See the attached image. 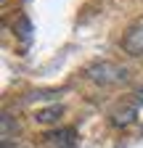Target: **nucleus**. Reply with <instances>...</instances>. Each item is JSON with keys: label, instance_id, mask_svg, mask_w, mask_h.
Wrapping results in <instances>:
<instances>
[{"label": "nucleus", "instance_id": "1", "mask_svg": "<svg viewBox=\"0 0 143 148\" xmlns=\"http://www.w3.org/2000/svg\"><path fill=\"white\" fill-rule=\"evenodd\" d=\"M85 77L90 79L93 85H101V87H114V85H124L130 79V71L114 64V61H93L90 66L85 69Z\"/></svg>", "mask_w": 143, "mask_h": 148}, {"label": "nucleus", "instance_id": "2", "mask_svg": "<svg viewBox=\"0 0 143 148\" xmlns=\"http://www.w3.org/2000/svg\"><path fill=\"white\" fill-rule=\"evenodd\" d=\"M122 50L127 53V56H133V58H140V56H143V18L135 21L127 32H124V37H122Z\"/></svg>", "mask_w": 143, "mask_h": 148}, {"label": "nucleus", "instance_id": "3", "mask_svg": "<svg viewBox=\"0 0 143 148\" xmlns=\"http://www.w3.org/2000/svg\"><path fill=\"white\" fill-rule=\"evenodd\" d=\"M43 145L45 148H74L77 145V132L72 127H61V130H50L43 135Z\"/></svg>", "mask_w": 143, "mask_h": 148}, {"label": "nucleus", "instance_id": "4", "mask_svg": "<svg viewBox=\"0 0 143 148\" xmlns=\"http://www.w3.org/2000/svg\"><path fill=\"white\" fill-rule=\"evenodd\" d=\"M135 119H138V106H135L133 98L130 101H122V103H117L111 108V124L114 127H130Z\"/></svg>", "mask_w": 143, "mask_h": 148}, {"label": "nucleus", "instance_id": "5", "mask_svg": "<svg viewBox=\"0 0 143 148\" xmlns=\"http://www.w3.org/2000/svg\"><path fill=\"white\" fill-rule=\"evenodd\" d=\"M61 116H64V106H58V103L34 111V122H37V124H58Z\"/></svg>", "mask_w": 143, "mask_h": 148}, {"label": "nucleus", "instance_id": "6", "mask_svg": "<svg viewBox=\"0 0 143 148\" xmlns=\"http://www.w3.org/2000/svg\"><path fill=\"white\" fill-rule=\"evenodd\" d=\"M16 132H19V122H13L11 114H3V130H0V138H3V143H8L11 138H16Z\"/></svg>", "mask_w": 143, "mask_h": 148}, {"label": "nucleus", "instance_id": "7", "mask_svg": "<svg viewBox=\"0 0 143 148\" xmlns=\"http://www.w3.org/2000/svg\"><path fill=\"white\" fill-rule=\"evenodd\" d=\"M133 101H135V106H138V108L143 106V87H138V90L133 92Z\"/></svg>", "mask_w": 143, "mask_h": 148}]
</instances>
